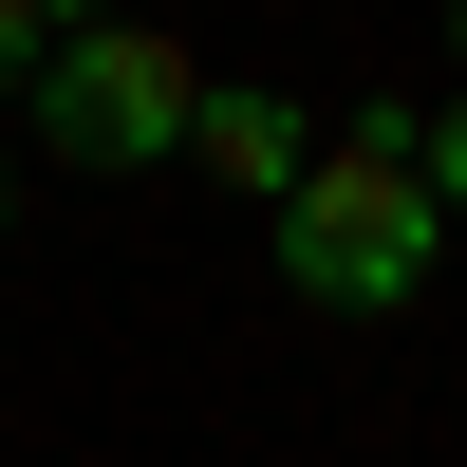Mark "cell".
<instances>
[{
	"mask_svg": "<svg viewBox=\"0 0 467 467\" xmlns=\"http://www.w3.org/2000/svg\"><path fill=\"white\" fill-rule=\"evenodd\" d=\"M262 244H281V281L318 318H411L431 262H449V206L411 187V131L374 112V131H318V169L262 206Z\"/></svg>",
	"mask_w": 467,
	"mask_h": 467,
	"instance_id": "obj_1",
	"label": "cell"
},
{
	"mask_svg": "<svg viewBox=\"0 0 467 467\" xmlns=\"http://www.w3.org/2000/svg\"><path fill=\"white\" fill-rule=\"evenodd\" d=\"M37 150L57 169H94V187H131V169H187V112H206V57H187L169 19H94V37H37Z\"/></svg>",
	"mask_w": 467,
	"mask_h": 467,
	"instance_id": "obj_2",
	"label": "cell"
},
{
	"mask_svg": "<svg viewBox=\"0 0 467 467\" xmlns=\"http://www.w3.org/2000/svg\"><path fill=\"white\" fill-rule=\"evenodd\" d=\"M187 169H206L224 206H281V187L318 169V112H299L281 75H206V112H187Z\"/></svg>",
	"mask_w": 467,
	"mask_h": 467,
	"instance_id": "obj_3",
	"label": "cell"
},
{
	"mask_svg": "<svg viewBox=\"0 0 467 467\" xmlns=\"http://www.w3.org/2000/svg\"><path fill=\"white\" fill-rule=\"evenodd\" d=\"M393 131H411V187L467 224V94H449V112H393Z\"/></svg>",
	"mask_w": 467,
	"mask_h": 467,
	"instance_id": "obj_4",
	"label": "cell"
},
{
	"mask_svg": "<svg viewBox=\"0 0 467 467\" xmlns=\"http://www.w3.org/2000/svg\"><path fill=\"white\" fill-rule=\"evenodd\" d=\"M19 75H37V19H19V0H0V94H19Z\"/></svg>",
	"mask_w": 467,
	"mask_h": 467,
	"instance_id": "obj_5",
	"label": "cell"
},
{
	"mask_svg": "<svg viewBox=\"0 0 467 467\" xmlns=\"http://www.w3.org/2000/svg\"><path fill=\"white\" fill-rule=\"evenodd\" d=\"M0 224H19V169H0Z\"/></svg>",
	"mask_w": 467,
	"mask_h": 467,
	"instance_id": "obj_6",
	"label": "cell"
},
{
	"mask_svg": "<svg viewBox=\"0 0 467 467\" xmlns=\"http://www.w3.org/2000/svg\"><path fill=\"white\" fill-rule=\"evenodd\" d=\"M449 57H467V0H449Z\"/></svg>",
	"mask_w": 467,
	"mask_h": 467,
	"instance_id": "obj_7",
	"label": "cell"
}]
</instances>
